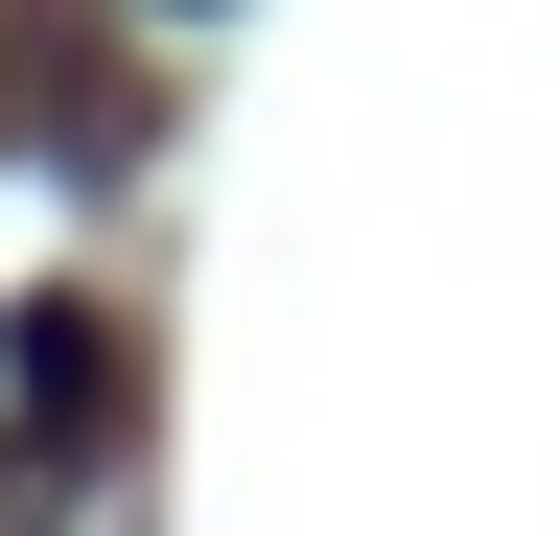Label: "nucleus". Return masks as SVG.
<instances>
[{
  "label": "nucleus",
  "instance_id": "f257e3e1",
  "mask_svg": "<svg viewBox=\"0 0 559 536\" xmlns=\"http://www.w3.org/2000/svg\"><path fill=\"white\" fill-rule=\"evenodd\" d=\"M24 513H47V490H24V466H0V536H24Z\"/></svg>",
  "mask_w": 559,
  "mask_h": 536
}]
</instances>
